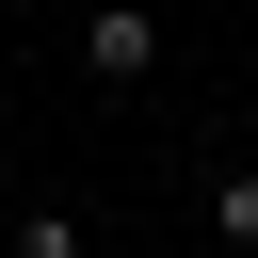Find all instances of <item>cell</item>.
<instances>
[{"mask_svg":"<svg viewBox=\"0 0 258 258\" xmlns=\"http://www.w3.org/2000/svg\"><path fill=\"white\" fill-rule=\"evenodd\" d=\"M64 64H81V97H145V81H161V16H145V0H97V16L64 32Z\"/></svg>","mask_w":258,"mask_h":258,"instance_id":"6da1fadb","label":"cell"},{"mask_svg":"<svg viewBox=\"0 0 258 258\" xmlns=\"http://www.w3.org/2000/svg\"><path fill=\"white\" fill-rule=\"evenodd\" d=\"M194 226H210V258H258V145L194 177Z\"/></svg>","mask_w":258,"mask_h":258,"instance_id":"7a4b0ae2","label":"cell"},{"mask_svg":"<svg viewBox=\"0 0 258 258\" xmlns=\"http://www.w3.org/2000/svg\"><path fill=\"white\" fill-rule=\"evenodd\" d=\"M16 258H97V226H81L64 194H32V210H16Z\"/></svg>","mask_w":258,"mask_h":258,"instance_id":"3957f363","label":"cell"}]
</instances>
